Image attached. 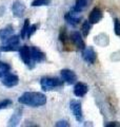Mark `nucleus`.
Here are the masks:
<instances>
[{"label":"nucleus","mask_w":120,"mask_h":127,"mask_svg":"<svg viewBox=\"0 0 120 127\" xmlns=\"http://www.w3.org/2000/svg\"><path fill=\"white\" fill-rule=\"evenodd\" d=\"M18 102L22 105L31 106V107H40L46 104L45 94L35 91H27L22 93V95L18 98Z\"/></svg>","instance_id":"f257e3e1"},{"label":"nucleus","mask_w":120,"mask_h":127,"mask_svg":"<svg viewBox=\"0 0 120 127\" xmlns=\"http://www.w3.org/2000/svg\"><path fill=\"white\" fill-rule=\"evenodd\" d=\"M63 82L64 81H61L57 77H42L40 81V85L44 91H51L57 87H61Z\"/></svg>","instance_id":"f03ea898"},{"label":"nucleus","mask_w":120,"mask_h":127,"mask_svg":"<svg viewBox=\"0 0 120 127\" xmlns=\"http://www.w3.org/2000/svg\"><path fill=\"white\" fill-rule=\"evenodd\" d=\"M2 85L7 87V88H12V87H15L18 85L19 83V77L17 76L16 74H13V73H5L4 75L2 76Z\"/></svg>","instance_id":"7ed1b4c3"},{"label":"nucleus","mask_w":120,"mask_h":127,"mask_svg":"<svg viewBox=\"0 0 120 127\" xmlns=\"http://www.w3.org/2000/svg\"><path fill=\"white\" fill-rule=\"evenodd\" d=\"M82 57L86 63H89L92 65V64H94L96 62V59H97V54H96L93 47H86L82 50Z\"/></svg>","instance_id":"20e7f679"},{"label":"nucleus","mask_w":120,"mask_h":127,"mask_svg":"<svg viewBox=\"0 0 120 127\" xmlns=\"http://www.w3.org/2000/svg\"><path fill=\"white\" fill-rule=\"evenodd\" d=\"M70 108L72 110V112L74 113L75 118L77 119V121L81 122V120H82V106H81V103H80L79 101L72 100L70 102Z\"/></svg>","instance_id":"39448f33"},{"label":"nucleus","mask_w":120,"mask_h":127,"mask_svg":"<svg viewBox=\"0 0 120 127\" xmlns=\"http://www.w3.org/2000/svg\"><path fill=\"white\" fill-rule=\"evenodd\" d=\"M61 77L65 83H67L69 85L76 84L77 82V75L74 71H72L70 69H62L61 70Z\"/></svg>","instance_id":"423d86ee"},{"label":"nucleus","mask_w":120,"mask_h":127,"mask_svg":"<svg viewBox=\"0 0 120 127\" xmlns=\"http://www.w3.org/2000/svg\"><path fill=\"white\" fill-rule=\"evenodd\" d=\"M19 55L22 62L25 64L26 66L31 67L32 63V55H31V48L29 46H22L19 49Z\"/></svg>","instance_id":"0eeeda50"},{"label":"nucleus","mask_w":120,"mask_h":127,"mask_svg":"<svg viewBox=\"0 0 120 127\" xmlns=\"http://www.w3.org/2000/svg\"><path fill=\"white\" fill-rule=\"evenodd\" d=\"M26 10V6L24 5V3L20 0H16L13 2V5H12V11H13V15L15 17L20 18L22 17L24 12Z\"/></svg>","instance_id":"6e6552de"},{"label":"nucleus","mask_w":120,"mask_h":127,"mask_svg":"<svg viewBox=\"0 0 120 127\" xmlns=\"http://www.w3.org/2000/svg\"><path fill=\"white\" fill-rule=\"evenodd\" d=\"M71 40L75 45V47H77L78 49H80V50H83L85 48V43H84V41H83V39H82L81 33L78 32V31L72 32V34H71Z\"/></svg>","instance_id":"1a4fd4ad"},{"label":"nucleus","mask_w":120,"mask_h":127,"mask_svg":"<svg viewBox=\"0 0 120 127\" xmlns=\"http://www.w3.org/2000/svg\"><path fill=\"white\" fill-rule=\"evenodd\" d=\"M102 17H103L102 11L100 10L99 7H94L89 15V21L92 23V25H95V23H98L100 20H101Z\"/></svg>","instance_id":"9d476101"},{"label":"nucleus","mask_w":120,"mask_h":127,"mask_svg":"<svg viewBox=\"0 0 120 127\" xmlns=\"http://www.w3.org/2000/svg\"><path fill=\"white\" fill-rule=\"evenodd\" d=\"M77 12H74V11H71L69 13H66L64 15V19L70 23L71 26H77L81 22V16H77Z\"/></svg>","instance_id":"9b49d317"},{"label":"nucleus","mask_w":120,"mask_h":127,"mask_svg":"<svg viewBox=\"0 0 120 127\" xmlns=\"http://www.w3.org/2000/svg\"><path fill=\"white\" fill-rule=\"evenodd\" d=\"M31 55H32V61L35 63H41L45 61V54L40 49H38L37 47L31 48Z\"/></svg>","instance_id":"f8f14e48"},{"label":"nucleus","mask_w":120,"mask_h":127,"mask_svg":"<svg viewBox=\"0 0 120 127\" xmlns=\"http://www.w3.org/2000/svg\"><path fill=\"white\" fill-rule=\"evenodd\" d=\"M21 118H22V109L21 108H18L13 114H12V117H11V119L9 120L7 125L11 126V127L17 126L19 123H20V121H21Z\"/></svg>","instance_id":"ddd939ff"},{"label":"nucleus","mask_w":120,"mask_h":127,"mask_svg":"<svg viewBox=\"0 0 120 127\" xmlns=\"http://www.w3.org/2000/svg\"><path fill=\"white\" fill-rule=\"evenodd\" d=\"M87 92V86L84 84V83H76L75 87H74V94L78 97H81L83 95H85Z\"/></svg>","instance_id":"4468645a"},{"label":"nucleus","mask_w":120,"mask_h":127,"mask_svg":"<svg viewBox=\"0 0 120 127\" xmlns=\"http://www.w3.org/2000/svg\"><path fill=\"white\" fill-rule=\"evenodd\" d=\"M91 3V0H76L75 5L72 7V11L77 12V13H81L83 10H85L89 4Z\"/></svg>","instance_id":"2eb2a0df"},{"label":"nucleus","mask_w":120,"mask_h":127,"mask_svg":"<svg viewBox=\"0 0 120 127\" xmlns=\"http://www.w3.org/2000/svg\"><path fill=\"white\" fill-rule=\"evenodd\" d=\"M14 33V28L12 25H9L6 26L5 28H3V29H0V39L1 40H4L5 38H7L11 35H13Z\"/></svg>","instance_id":"dca6fc26"},{"label":"nucleus","mask_w":120,"mask_h":127,"mask_svg":"<svg viewBox=\"0 0 120 127\" xmlns=\"http://www.w3.org/2000/svg\"><path fill=\"white\" fill-rule=\"evenodd\" d=\"M20 42V37L18 35H11L7 38L3 40V45H14V46H19Z\"/></svg>","instance_id":"f3484780"},{"label":"nucleus","mask_w":120,"mask_h":127,"mask_svg":"<svg viewBox=\"0 0 120 127\" xmlns=\"http://www.w3.org/2000/svg\"><path fill=\"white\" fill-rule=\"evenodd\" d=\"M92 30V23L89 21V20H85V21H83L82 23V26H81V33L83 36H87V35L90 34V32Z\"/></svg>","instance_id":"a211bd4d"},{"label":"nucleus","mask_w":120,"mask_h":127,"mask_svg":"<svg viewBox=\"0 0 120 127\" xmlns=\"http://www.w3.org/2000/svg\"><path fill=\"white\" fill-rule=\"evenodd\" d=\"M20 48L18 46H14V45H2L0 47V51L2 52H10V51H17Z\"/></svg>","instance_id":"6ab92c4d"},{"label":"nucleus","mask_w":120,"mask_h":127,"mask_svg":"<svg viewBox=\"0 0 120 127\" xmlns=\"http://www.w3.org/2000/svg\"><path fill=\"white\" fill-rule=\"evenodd\" d=\"M29 28H30V20L29 19H25L24 20V25L22 27V30H21V33H20V36H21L22 39H24L26 34H27V31H29Z\"/></svg>","instance_id":"aec40b11"},{"label":"nucleus","mask_w":120,"mask_h":127,"mask_svg":"<svg viewBox=\"0 0 120 127\" xmlns=\"http://www.w3.org/2000/svg\"><path fill=\"white\" fill-rule=\"evenodd\" d=\"M51 0H34L32 2L33 6H44V5H50Z\"/></svg>","instance_id":"412c9836"},{"label":"nucleus","mask_w":120,"mask_h":127,"mask_svg":"<svg viewBox=\"0 0 120 127\" xmlns=\"http://www.w3.org/2000/svg\"><path fill=\"white\" fill-rule=\"evenodd\" d=\"M38 27H39V25L38 23H34V25H32V26H30V28H29V31H27V34H26V36L29 37V38H31V36L33 35L36 31H37V29H38Z\"/></svg>","instance_id":"4be33fe9"},{"label":"nucleus","mask_w":120,"mask_h":127,"mask_svg":"<svg viewBox=\"0 0 120 127\" xmlns=\"http://www.w3.org/2000/svg\"><path fill=\"white\" fill-rule=\"evenodd\" d=\"M11 70V66L9 65V64L6 63H3V62H0V71L3 73H7L9 71Z\"/></svg>","instance_id":"5701e85b"},{"label":"nucleus","mask_w":120,"mask_h":127,"mask_svg":"<svg viewBox=\"0 0 120 127\" xmlns=\"http://www.w3.org/2000/svg\"><path fill=\"white\" fill-rule=\"evenodd\" d=\"M114 32L117 36L120 37V20L118 18H116L114 20Z\"/></svg>","instance_id":"b1692460"},{"label":"nucleus","mask_w":120,"mask_h":127,"mask_svg":"<svg viewBox=\"0 0 120 127\" xmlns=\"http://www.w3.org/2000/svg\"><path fill=\"white\" fill-rule=\"evenodd\" d=\"M59 38H60V40H61L63 43H64L66 41V31L64 28H62L61 31H60V35H59Z\"/></svg>","instance_id":"393cba45"},{"label":"nucleus","mask_w":120,"mask_h":127,"mask_svg":"<svg viewBox=\"0 0 120 127\" xmlns=\"http://www.w3.org/2000/svg\"><path fill=\"white\" fill-rule=\"evenodd\" d=\"M12 104V101L11 100H3L0 102V109H4L6 107H9Z\"/></svg>","instance_id":"a878e982"},{"label":"nucleus","mask_w":120,"mask_h":127,"mask_svg":"<svg viewBox=\"0 0 120 127\" xmlns=\"http://www.w3.org/2000/svg\"><path fill=\"white\" fill-rule=\"evenodd\" d=\"M55 126H56V127H69L70 124H69V122H67V121L62 120V121H59V122L56 123Z\"/></svg>","instance_id":"bb28decb"},{"label":"nucleus","mask_w":120,"mask_h":127,"mask_svg":"<svg viewBox=\"0 0 120 127\" xmlns=\"http://www.w3.org/2000/svg\"><path fill=\"white\" fill-rule=\"evenodd\" d=\"M104 126L105 127H120V123L119 122H110V123H106Z\"/></svg>","instance_id":"cd10ccee"},{"label":"nucleus","mask_w":120,"mask_h":127,"mask_svg":"<svg viewBox=\"0 0 120 127\" xmlns=\"http://www.w3.org/2000/svg\"><path fill=\"white\" fill-rule=\"evenodd\" d=\"M4 12H5V7L4 6H0V17L4 14Z\"/></svg>","instance_id":"c85d7f7f"},{"label":"nucleus","mask_w":120,"mask_h":127,"mask_svg":"<svg viewBox=\"0 0 120 127\" xmlns=\"http://www.w3.org/2000/svg\"><path fill=\"white\" fill-rule=\"evenodd\" d=\"M3 75H4V73H3V72H1V71H0V78H1V77L3 76Z\"/></svg>","instance_id":"c756f323"}]
</instances>
